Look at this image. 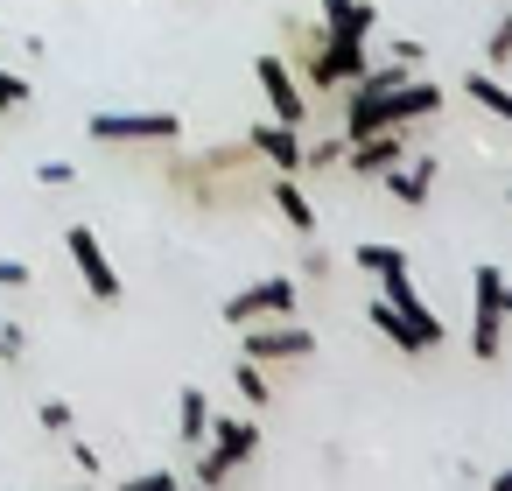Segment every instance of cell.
<instances>
[{"label":"cell","instance_id":"obj_13","mask_svg":"<svg viewBox=\"0 0 512 491\" xmlns=\"http://www.w3.org/2000/svg\"><path fill=\"white\" fill-rule=\"evenodd\" d=\"M211 449H218L225 463H246V456L260 449V428H253L246 414H225V421H211Z\"/></svg>","mask_w":512,"mask_h":491},{"label":"cell","instance_id":"obj_24","mask_svg":"<svg viewBox=\"0 0 512 491\" xmlns=\"http://www.w3.org/2000/svg\"><path fill=\"white\" fill-rule=\"evenodd\" d=\"M8 106H29V78H15V71H0V113Z\"/></svg>","mask_w":512,"mask_h":491},{"label":"cell","instance_id":"obj_3","mask_svg":"<svg viewBox=\"0 0 512 491\" xmlns=\"http://www.w3.org/2000/svg\"><path fill=\"white\" fill-rule=\"evenodd\" d=\"M372 281H379V295L407 316V330H414V344H421V351H435V344L449 337V323H435V309L421 302V288H414V274H407V267H386V274H372Z\"/></svg>","mask_w":512,"mask_h":491},{"label":"cell","instance_id":"obj_6","mask_svg":"<svg viewBox=\"0 0 512 491\" xmlns=\"http://www.w3.org/2000/svg\"><path fill=\"white\" fill-rule=\"evenodd\" d=\"M64 246H71V267H78L85 295H92V302H120V274H113V260H106V246H99V232H92V225H71V232H64Z\"/></svg>","mask_w":512,"mask_h":491},{"label":"cell","instance_id":"obj_2","mask_svg":"<svg viewBox=\"0 0 512 491\" xmlns=\"http://www.w3.org/2000/svg\"><path fill=\"white\" fill-rule=\"evenodd\" d=\"M505 351V274L498 267H477L470 274V358H498Z\"/></svg>","mask_w":512,"mask_h":491},{"label":"cell","instance_id":"obj_16","mask_svg":"<svg viewBox=\"0 0 512 491\" xmlns=\"http://www.w3.org/2000/svg\"><path fill=\"white\" fill-rule=\"evenodd\" d=\"M267 197H274V211H281V218H288V225H295L302 239L316 232V211H309V197L295 190V176H274V190H267Z\"/></svg>","mask_w":512,"mask_h":491},{"label":"cell","instance_id":"obj_21","mask_svg":"<svg viewBox=\"0 0 512 491\" xmlns=\"http://www.w3.org/2000/svg\"><path fill=\"white\" fill-rule=\"evenodd\" d=\"M344 148H351L344 134H337V141H323V148H302V169H337V162H344Z\"/></svg>","mask_w":512,"mask_h":491},{"label":"cell","instance_id":"obj_5","mask_svg":"<svg viewBox=\"0 0 512 491\" xmlns=\"http://www.w3.org/2000/svg\"><path fill=\"white\" fill-rule=\"evenodd\" d=\"M183 134L176 113H92V141H141V148H169Z\"/></svg>","mask_w":512,"mask_h":491},{"label":"cell","instance_id":"obj_15","mask_svg":"<svg viewBox=\"0 0 512 491\" xmlns=\"http://www.w3.org/2000/svg\"><path fill=\"white\" fill-rule=\"evenodd\" d=\"M176 428H183V449H204L211 442V400L197 386H183V407H176Z\"/></svg>","mask_w":512,"mask_h":491},{"label":"cell","instance_id":"obj_12","mask_svg":"<svg viewBox=\"0 0 512 491\" xmlns=\"http://www.w3.org/2000/svg\"><path fill=\"white\" fill-rule=\"evenodd\" d=\"M379 29V8L372 0H323V36H351V43H365Z\"/></svg>","mask_w":512,"mask_h":491},{"label":"cell","instance_id":"obj_27","mask_svg":"<svg viewBox=\"0 0 512 491\" xmlns=\"http://www.w3.org/2000/svg\"><path fill=\"white\" fill-rule=\"evenodd\" d=\"M0 288H29V267L22 260H0Z\"/></svg>","mask_w":512,"mask_h":491},{"label":"cell","instance_id":"obj_11","mask_svg":"<svg viewBox=\"0 0 512 491\" xmlns=\"http://www.w3.org/2000/svg\"><path fill=\"white\" fill-rule=\"evenodd\" d=\"M435 176H442V162H435V155H407V162H393V169H386V190L400 197V211H421V204L435 197Z\"/></svg>","mask_w":512,"mask_h":491},{"label":"cell","instance_id":"obj_28","mask_svg":"<svg viewBox=\"0 0 512 491\" xmlns=\"http://www.w3.org/2000/svg\"><path fill=\"white\" fill-rule=\"evenodd\" d=\"M491 491H512V463H505V470H498V477H491Z\"/></svg>","mask_w":512,"mask_h":491},{"label":"cell","instance_id":"obj_7","mask_svg":"<svg viewBox=\"0 0 512 491\" xmlns=\"http://www.w3.org/2000/svg\"><path fill=\"white\" fill-rule=\"evenodd\" d=\"M260 316H295V274H267V281H253V288H239L225 302V323L232 330L239 323H260Z\"/></svg>","mask_w":512,"mask_h":491},{"label":"cell","instance_id":"obj_20","mask_svg":"<svg viewBox=\"0 0 512 491\" xmlns=\"http://www.w3.org/2000/svg\"><path fill=\"white\" fill-rule=\"evenodd\" d=\"M484 57H491V71H505V64H512V15H498V29H491Z\"/></svg>","mask_w":512,"mask_h":491},{"label":"cell","instance_id":"obj_22","mask_svg":"<svg viewBox=\"0 0 512 491\" xmlns=\"http://www.w3.org/2000/svg\"><path fill=\"white\" fill-rule=\"evenodd\" d=\"M36 421H43L50 435H71V400H43V407H36Z\"/></svg>","mask_w":512,"mask_h":491},{"label":"cell","instance_id":"obj_17","mask_svg":"<svg viewBox=\"0 0 512 491\" xmlns=\"http://www.w3.org/2000/svg\"><path fill=\"white\" fill-rule=\"evenodd\" d=\"M365 316H372V323H379V337H386V344H400V351H407V358H421V344H414V330H407V316H400V309H393V302H386V295H379V302H372V309H365Z\"/></svg>","mask_w":512,"mask_h":491},{"label":"cell","instance_id":"obj_18","mask_svg":"<svg viewBox=\"0 0 512 491\" xmlns=\"http://www.w3.org/2000/svg\"><path fill=\"white\" fill-rule=\"evenodd\" d=\"M232 386L253 400V407H267L274 400V379H267V365H253V358H239V372H232Z\"/></svg>","mask_w":512,"mask_h":491},{"label":"cell","instance_id":"obj_4","mask_svg":"<svg viewBox=\"0 0 512 491\" xmlns=\"http://www.w3.org/2000/svg\"><path fill=\"white\" fill-rule=\"evenodd\" d=\"M239 358H253V365H274V358H316V330L309 323H246V337H239Z\"/></svg>","mask_w":512,"mask_h":491},{"label":"cell","instance_id":"obj_8","mask_svg":"<svg viewBox=\"0 0 512 491\" xmlns=\"http://www.w3.org/2000/svg\"><path fill=\"white\" fill-rule=\"evenodd\" d=\"M253 78H260V92H267V106H274V120H281V127H302V113H309V99H302V85H295V71H288V57H260V64H253Z\"/></svg>","mask_w":512,"mask_h":491},{"label":"cell","instance_id":"obj_1","mask_svg":"<svg viewBox=\"0 0 512 491\" xmlns=\"http://www.w3.org/2000/svg\"><path fill=\"white\" fill-rule=\"evenodd\" d=\"M442 99H449V92L428 85V78H400V85H386V92H358V85H351V99H344V141H365V134H379V127L435 120Z\"/></svg>","mask_w":512,"mask_h":491},{"label":"cell","instance_id":"obj_9","mask_svg":"<svg viewBox=\"0 0 512 491\" xmlns=\"http://www.w3.org/2000/svg\"><path fill=\"white\" fill-rule=\"evenodd\" d=\"M246 148H253L260 162H274V176H302V134H295V127L260 120V127H246Z\"/></svg>","mask_w":512,"mask_h":491},{"label":"cell","instance_id":"obj_10","mask_svg":"<svg viewBox=\"0 0 512 491\" xmlns=\"http://www.w3.org/2000/svg\"><path fill=\"white\" fill-rule=\"evenodd\" d=\"M344 155H351V176H386V169H393V162H407L414 148H407V127H379V134L351 141Z\"/></svg>","mask_w":512,"mask_h":491},{"label":"cell","instance_id":"obj_19","mask_svg":"<svg viewBox=\"0 0 512 491\" xmlns=\"http://www.w3.org/2000/svg\"><path fill=\"white\" fill-rule=\"evenodd\" d=\"M351 267H365V274H386V267H407V253L372 239V246H351Z\"/></svg>","mask_w":512,"mask_h":491},{"label":"cell","instance_id":"obj_14","mask_svg":"<svg viewBox=\"0 0 512 491\" xmlns=\"http://www.w3.org/2000/svg\"><path fill=\"white\" fill-rule=\"evenodd\" d=\"M463 99H477L491 120H505V127H512V85H505L498 71H470V78H463Z\"/></svg>","mask_w":512,"mask_h":491},{"label":"cell","instance_id":"obj_25","mask_svg":"<svg viewBox=\"0 0 512 491\" xmlns=\"http://www.w3.org/2000/svg\"><path fill=\"white\" fill-rule=\"evenodd\" d=\"M22 351H29V330H22V323H0V358L22 365Z\"/></svg>","mask_w":512,"mask_h":491},{"label":"cell","instance_id":"obj_23","mask_svg":"<svg viewBox=\"0 0 512 491\" xmlns=\"http://www.w3.org/2000/svg\"><path fill=\"white\" fill-rule=\"evenodd\" d=\"M197 477H204V484H225V477H232V463H225V456L204 442V449H197Z\"/></svg>","mask_w":512,"mask_h":491},{"label":"cell","instance_id":"obj_29","mask_svg":"<svg viewBox=\"0 0 512 491\" xmlns=\"http://www.w3.org/2000/svg\"><path fill=\"white\" fill-rule=\"evenodd\" d=\"M505 323H512V288H505Z\"/></svg>","mask_w":512,"mask_h":491},{"label":"cell","instance_id":"obj_26","mask_svg":"<svg viewBox=\"0 0 512 491\" xmlns=\"http://www.w3.org/2000/svg\"><path fill=\"white\" fill-rule=\"evenodd\" d=\"M36 183H50V190H64V183H78V169H71V162H43V169H36Z\"/></svg>","mask_w":512,"mask_h":491}]
</instances>
